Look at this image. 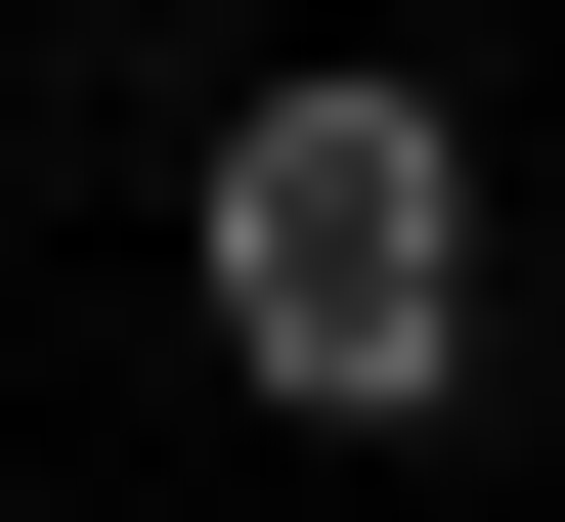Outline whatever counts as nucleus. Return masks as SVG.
<instances>
[{"instance_id":"obj_1","label":"nucleus","mask_w":565,"mask_h":522,"mask_svg":"<svg viewBox=\"0 0 565 522\" xmlns=\"http://www.w3.org/2000/svg\"><path fill=\"white\" fill-rule=\"evenodd\" d=\"M479 87L435 44H262L217 87V174H174V305H217V392L262 436H479Z\"/></svg>"}]
</instances>
